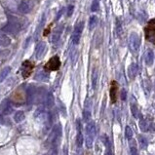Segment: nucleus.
Returning a JSON list of instances; mask_svg holds the SVG:
<instances>
[{"label":"nucleus","instance_id":"nucleus-13","mask_svg":"<svg viewBox=\"0 0 155 155\" xmlns=\"http://www.w3.org/2000/svg\"><path fill=\"white\" fill-rule=\"evenodd\" d=\"M62 30H63V26H60L57 29L55 30L54 34H53V37H52V41L53 43H57V42L60 40V38L62 36Z\"/></svg>","mask_w":155,"mask_h":155},{"label":"nucleus","instance_id":"nucleus-23","mask_svg":"<svg viewBox=\"0 0 155 155\" xmlns=\"http://www.w3.org/2000/svg\"><path fill=\"white\" fill-rule=\"evenodd\" d=\"M62 10H60V12L58 13V15H57V17H56V21H58L60 18H61V16H62Z\"/></svg>","mask_w":155,"mask_h":155},{"label":"nucleus","instance_id":"nucleus-5","mask_svg":"<svg viewBox=\"0 0 155 155\" xmlns=\"http://www.w3.org/2000/svg\"><path fill=\"white\" fill-rule=\"evenodd\" d=\"M83 29H84V22H80L75 26L74 30H73V32H72V36H71L72 43L74 45H77L79 43Z\"/></svg>","mask_w":155,"mask_h":155},{"label":"nucleus","instance_id":"nucleus-20","mask_svg":"<svg viewBox=\"0 0 155 155\" xmlns=\"http://www.w3.org/2000/svg\"><path fill=\"white\" fill-rule=\"evenodd\" d=\"M73 12H74V6H73V5H68V10H66V16L71 17Z\"/></svg>","mask_w":155,"mask_h":155},{"label":"nucleus","instance_id":"nucleus-12","mask_svg":"<svg viewBox=\"0 0 155 155\" xmlns=\"http://www.w3.org/2000/svg\"><path fill=\"white\" fill-rule=\"evenodd\" d=\"M45 48H46V45H45L44 42H40L39 44L36 46V51H35V56H36V59H40L42 56H43L45 52Z\"/></svg>","mask_w":155,"mask_h":155},{"label":"nucleus","instance_id":"nucleus-14","mask_svg":"<svg viewBox=\"0 0 155 155\" xmlns=\"http://www.w3.org/2000/svg\"><path fill=\"white\" fill-rule=\"evenodd\" d=\"M11 70H12L11 66H5V68L0 71V83L3 82V81L7 78V76L10 74Z\"/></svg>","mask_w":155,"mask_h":155},{"label":"nucleus","instance_id":"nucleus-11","mask_svg":"<svg viewBox=\"0 0 155 155\" xmlns=\"http://www.w3.org/2000/svg\"><path fill=\"white\" fill-rule=\"evenodd\" d=\"M11 44V38L3 31H0V47H8Z\"/></svg>","mask_w":155,"mask_h":155},{"label":"nucleus","instance_id":"nucleus-18","mask_svg":"<svg viewBox=\"0 0 155 155\" xmlns=\"http://www.w3.org/2000/svg\"><path fill=\"white\" fill-rule=\"evenodd\" d=\"M98 9H100V2H98V0H93L92 4H91V11L97 12Z\"/></svg>","mask_w":155,"mask_h":155},{"label":"nucleus","instance_id":"nucleus-7","mask_svg":"<svg viewBox=\"0 0 155 155\" xmlns=\"http://www.w3.org/2000/svg\"><path fill=\"white\" fill-rule=\"evenodd\" d=\"M118 91H119V85L116 81H112L110 85V91H109V96H110L111 104H114L117 103L118 100Z\"/></svg>","mask_w":155,"mask_h":155},{"label":"nucleus","instance_id":"nucleus-4","mask_svg":"<svg viewBox=\"0 0 155 155\" xmlns=\"http://www.w3.org/2000/svg\"><path fill=\"white\" fill-rule=\"evenodd\" d=\"M140 46V38L139 36V34H137L136 32L131 33L129 37V47L130 50L132 52L136 53L139 51Z\"/></svg>","mask_w":155,"mask_h":155},{"label":"nucleus","instance_id":"nucleus-10","mask_svg":"<svg viewBox=\"0 0 155 155\" xmlns=\"http://www.w3.org/2000/svg\"><path fill=\"white\" fill-rule=\"evenodd\" d=\"M45 95H46V92H45L44 88L43 87L38 88V89L36 90V92H35V100H36L37 104L43 103L44 98H45Z\"/></svg>","mask_w":155,"mask_h":155},{"label":"nucleus","instance_id":"nucleus-6","mask_svg":"<svg viewBox=\"0 0 155 155\" xmlns=\"http://www.w3.org/2000/svg\"><path fill=\"white\" fill-rule=\"evenodd\" d=\"M61 66V61H60V58L58 56H54L53 58L49 60V62L45 65V69L47 71H55V70H58Z\"/></svg>","mask_w":155,"mask_h":155},{"label":"nucleus","instance_id":"nucleus-8","mask_svg":"<svg viewBox=\"0 0 155 155\" xmlns=\"http://www.w3.org/2000/svg\"><path fill=\"white\" fill-rule=\"evenodd\" d=\"M32 69H33V65L29 61L24 62L23 66H22V71H23L24 78H27V77H29L31 73H32Z\"/></svg>","mask_w":155,"mask_h":155},{"label":"nucleus","instance_id":"nucleus-22","mask_svg":"<svg viewBox=\"0 0 155 155\" xmlns=\"http://www.w3.org/2000/svg\"><path fill=\"white\" fill-rule=\"evenodd\" d=\"M116 23H117V24H116V31H117V34L120 35L122 33V26H121V24L120 22L117 20L116 21Z\"/></svg>","mask_w":155,"mask_h":155},{"label":"nucleus","instance_id":"nucleus-2","mask_svg":"<svg viewBox=\"0 0 155 155\" xmlns=\"http://www.w3.org/2000/svg\"><path fill=\"white\" fill-rule=\"evenodd\" d=\"M34 8V0H22L18 6V11L23 15H29Z\"/></svg>","mask_w":155,"mask_h":155},{"label":"nucleus","instance_id":"nucleus-1","mask_svg":"<svg viewBox=\"0 0 155 155\" xmlns=\"http://www.w3.org/2000/svg\"><path fill=\"white\" fill-rule=\"evenodd\" d=\"M24 29V24L16 17L8 16V22L2 27V31L6 34L16 35Z\"/></svg>","mask_w":155,"mask_h":155},{"label":"nucleus","instance_id":"nucleus-16","mask_svg":"<svg viewBox=\"0 0 155 155\" xmlns=\"http://www.w3.org/2000/svg\"><path fill=\"white\" fill-rule=\"evenodd\" d=\"M97 24H98V18L96 16H92L89 20V29L93 30L96 27Z\"/></svg>","mask_w":155,"mask_h":155},{"label":"nucleus","instance_id":"nucleus-21","mask_svg":"<svg viewBox=\"0 0 155 155\" xmlns=\"http://www.w3.org/2000/svg\"><path fill=\"white\" fill-rule=\"evenodd\" d=\"M11 51L8 50V49H0V57H7L8 55H10Z\"/></svg>","mask_w":155,"mask_h":155},{"label":"nucleus","instance_id":"nucleus-17","mask_svg":"<svg viewBox=\"0 0 155 155\" xmlns=\"http://www.w3.org/2000/svg\"><path fill=\"white\" fill-rule=\"evenodd\" d=\"M145 62L150 65L151 62H153V52L152 50H147V52L145 53Z\"/></svg>","mask_w":155,"mask_h":155},{"label":"nucleus","instance_id":"nucleus-19","mask_svg":"<svg viewBox=\"0 0 155 155\" xmlns=\"http://www.w3.org/2000/svg\"><path fill=\"white\" fill-rule=\"evenodd\" d=\"M46 104L48 107H52L53 104H54V97H53L52 94H48L46 98Z\"/></svg>","mask_w":155,"mask_h":155},{"label":"nucleus","instance_id":"nucleus-3","mask_svg":"<svg viewBox=\"0 0 155 155\" xmlns=\"http://www.w3.org/2000/svg\"><path fill=\"white\" fill-rule=\"evenodd\" d=\"M144 33H145V39L150 43L155 44V19L151 20L145 26Z\"/></svg>","mask_w":155,"mask_h":155},{"label":"nucleus","instance_id":"nucleus-9","mask_svg":"<svg viewBox=\"0 0 155 155\" xmlns=\"http://www.w3.org/2000/svg\"><path fill=\"white\" fill-rule=\"evenodd\" d=\"M35 88L33 86H29V88L26 91V101L29 104H32L35 100Z\"/></svg>","mask_w":155,"mask_h":155},{"label":"nucleus","instance_id":"nucleus-15","mask_svg":"<svg viewBox=\"0 0 155 155\" xmlns=\"http://www.w3.org/2000/svg\"><path fill=\"white\" fill-rule=\"evenodd\" d=\"M26 118V115H24V111H17L15 115H14V120L17 123H20L24 120Z\"/></svg>","mask_w":155,"mask_h":155}]
</instances>
